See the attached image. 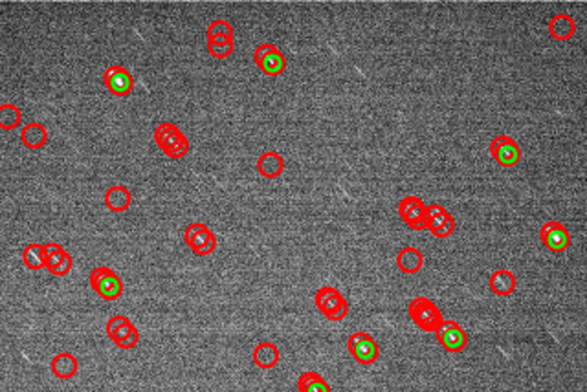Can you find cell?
Masks as SVG:
<instances>
[{
    "label": "cell",
    "instance_id": "1",
    "mask_svg": "<svg viewBox=\"0 0 587 392\" xmlns=\"http://www.w3.org/2000/svg\"><path fill=\"white\" fill-rule=\"evenodd\" d=\"M154 142L166 156L175 160L184 158L189 151V142L186 134L175 123H160L154 128Z\"/></svg>",
    "mask_w": 587,
    "mask_h": 392
},
{
    "label": "cell",
    "instance_id": "2",
    "mask_svg": "<svg viewBox=\"0 0 587 392\" xmlns=\"http://www.w3.org/2000/svg\"><path fill=\"white\" fill-rule=\"evenodd\" d=\"M408 314H410L411 321L415 323L420 330L428 332V334H435L439 330V326L442 325V321H444L439 306L431 299H428V297L411 299L410 305H408Z\"/></svg>",
    "mask_w": 587,
    "mask_h": 392
},
{
    "label": "cell",
    "instance_id": "3",
    "mask_svg": "<svg viewBox=\"0 0 587 392\" xmlns=\"http://www.w3.org/2000/svg\"><path fill=\"white\" fill-rule=\"evenodd\" d=\"M316 308L319 314H323L330 321H341L349 314V302L336 288L332 286H323L316 291L314 296Z\"/></svg>",
    "mask_w": 587,
    "mask_h": 392
},
{
    "label": "cell",
    "instance_id": "4",
    "mask_svg": "<svg viewBox=\"0 0 587 392\" xmlns=\"http://www.w3.org/2000/svg\"><path fill=\"white\" fill-rule=\"evenodd\" d=\"M90 286L97 296L105 300H116L123 293V282L116 271L106 266H97L90 271Z\"/></svg>",
    "mask_w": 587,
    "mask_h": 392
},
{
    "label": "cell",
    "instance_id": "5",
    "mask_svg": "<svg viewBox=\"0 0 587 392\" xmlns=\"http://www.w3.org/2000/svg\"><path fill=\"white\" fill-rule=\"evenodd\" d=\"M106 336L118 348L123 350L134 348L140 341V332L125 316H114L106 323Z\"/></svg>",
    "mask_w": 587,
    "mask_h": 392
},
{
    "label": "cell",
    "instance_id": "6",
    "mask_svg": "<svg viewBox=\"0 0 587 392\" xmlns=\"http://www.w3.org/2000/svg\"><path fill=\"white\" fill-rule=\"evenodd\" d=\"M184 240L189 246V250L195 255H198V257H208L217 248V239H215L213 231L206 224H200V222L189 224L186 228Z\"/></svg>",
    "mask_w": 587,
    "mask_h": 392
},
{
    "label": "cell",
    "instance_id": "7",
    "mask_svg": "<svg viewBox=\"0 0 587 392\" xmlns=\"http://www.w3.org/2000/svg\"><path fill=\"white\" fill-rule=\"evenodd\" d=\"M253 61L259 67V70L263 71L264 76L270 77H278L281 76L287 68V59L278 48L270 44V42H264V44H259L253 51Z\"/></svg>",
    "mask_w": 587,
    "mask_h": 392
},
{
    "label": "cell",
    "instance_id": "8",
    "mask_svg": "<svg viewBox=\"0 0 587 392\" xmlns=\"http://www.w3.org/2000/svg\"><path fill=\"white\" fill-rule=\"evenodd\" d=\"M347 350H349L351 356L355 357L358 363H362V365L375 363L380 354L378 345H376L373 336L367 334V332H356V334H353V336L349 337V341H347Z\"/></svg>",
    "mask_w": 587,
    "mask_h": 392
},
{
    "label": "cell",
    "instance_id": "9",
    "mask_svg": "<svg viewBox=\"0 0 587 392\" xmlns=\"http://www.w3.org/2000/svg\"><path fill=\"white\" fill-rule=\"evenodd\" d=\"M426 230L437 239H446L456 231V220L442 205H426Z\"/></svg>",
    "mask_w": 587,
    "mask_h": 392
},
{
    "label": "cell",
    "instance_id": "10",
    "mask_svg": "<svg viewBox=\"0 0 587 392\" xmlns=\"http://www.w3.org/2000/svg\"><path fill=\"white\" fill-rule=\"evenodd\" d=\"M435 337L440 346L451 354L463 352L466 348V343H468V336L461 328V325H457L456 321H446V319L439 326V330L435 332Z\"/></svg>",
    "mask_w": 587,
    "mask_h": 392
},
{
    "label": "cell",
    "instance_id": "11",
    "mask_svg": "<svg viewBox=\"0 0 587 392\" xmlns=\"http://www.w3.org/2000/svg\"><path fill=\"white\" fill-rule=\"evenodd\" d=\"M399 214L413 231L426 230V204L419 196H404L399 202Z\"/></svg>",
    "mask_w": 587,
    "mask_h": 392
},
{
    "label": "cell",
    "instance_id": "12",
    "mask_svg": "<svg viewBox=\"0 0 587 392\" xmlns=\"http://www.w3.org/2000/svg\"><path fill=\"white\" fill-rule=\"evenodd\" d=\"M490 154L501 167H516L522 160V148L510 136H497L492 139Z\"/></svg>",
    "mask_w": 587,
    "mask_h": 392
},
{
    "label": "cell",
    "instance_id": "13",
    "mask_svg": "<svg viewBox=\"0 0 587 392\" xmlns=\"http://www.w3.org/2000/svg\"><path fill=\"white\" fill-rule=\"evenodd\" d=\"M540 239H542L543 246H547V250L552 253H562L571 244V235L567 231V228L556 220L545 222L540 230Z\"/></svg>",
    "mask_w": 587,
    "mask_h": 392
},
{
    "label": "cell",
    "instance_id": "14",
    "mask_svg": "<svg viewBox=\"0 0 587 392\" xmlns=\"http://www.w3.org/2000/svg\"><path fill=\"white\" fill-rule=\"evenodd\" d=\"M42 253H45V268L54 275H66L72 270V257L63 246L56 242L42 244Z\"/></svg>",
    "mask_w": 587,
    "mask_h": 392
},
{
    "label": "cell",
    "instance_id": "15",
    "mask_svg": "<svg viewBox=\"0 0 587 392\" xmlns=\"http://www.w3.org/2000/svg\"><path fill=\"white\" fill-rule=\"evenodd\" d=\"M103 83H105L106 90L118 97H127L132 92L134 81L132 76L123 67H111L103 76Z\"/></svg>",
    "mask_w": 587,
    "mask_h": 392
},
{
    "label": "cell",
    "instance_id": "16",
    "mask_svg": "<svg viewBox=\"0 0 587 392\" xmlns=\"http://www.w3.org/2000/svg\"><path fill=\"white\" fill-rule=\"evenodd\" d=\"M253 363L263 370H270L279 363V348L273 343H259L253 350Z\"/></svg>",
    "mask_w": 587,
    "mask_h": 392
},
{
    "label": "cell",
    "instance_id": "17",
    "mask_svg": "<svg viewBox=\"0 0 587 392\" xmlns=\"http://www.w3.org/2000/svg\"><path fill=\"white\" fill-rule=\"evenodd\" d=\"M21 139L24 143V147L31 148V151H39L48 142V133H46V127L41 125V123H28L22 128Z\"/></svg>",
    "mask_w": 587,
    "mask_h": 392
},
{
    "label": "cell",
    "instance_id": "18",
    "mask_svg": "<svg viewBox=\"0 0 587 392\" xmlns=\"http://www.w3.org/2000/svg\"><path fill=\"white\" fill-rule=\"evenodd\" d=\"M283 156L278 153H264L261 154V158L257 160V171L264 178H278V176H281V173H283Z\"/></svg>",
    "mask_w": 587,
    "mask_h": 392
},
{
    "label": "cell",
    "instance_id": "19",
    "mask_svg": "<svg viewBox=\"0 0 587 392\" xmlns=\"http://www.w3.org/2000/svg\"><path fill=\"white\" fill-rule=\"evenodd\" d=\"M54 376L59 380H70L77 374V359L76 356H72L70 352H61L51 359L50 365Z\"/></svg>",
    "mask_w": 587,
    "mask_h": 392
},
{
    "label": "cell",
    "instance_id": "20",
    "mask_svg": "<svg viewBox=\"0 0 587 392\" xmlns=\"http://www.w3.org/2000/svg\"><path fill=\"white\" fill-rule=\"evenodd\" d=\"M490 290L496 296L506 297L516 290V275L508 270H497L490 275Z\"/></svg>",
    "mask_w": 587,
    "mask_h": 392
},
{
    "label": "cell",
    "instance_id": "21",
    "mask_svg": "<svg viewBox=\"0 0 587 392\" xmlns=\"http://www.w3.org/2000/svg\"><path fill=\"white\" fill-rule=\"evenodd\" d=\"M132 202V196L129 193V189L123 185H114L106 191L105 194V205L114 213H123L129 209Z\"/></svg>",
    "mask_w": 587,
    "mask_h": 392
},
{
    "label": "cell",
    "instance_id": "22",
    "mask_svg": "<svg viewBox=\"0 0 587 392\" xmlns=\"http://www.w3.org/2000/svg\"><path fill=\"white\" fill-rule=\"evenodd\" d=\"M422 264H424V259H422V253L417 248H404L396 255V266L404 273L413 275V273H417L422 268Z\"/></svg>",
    "mask_w": 587,
    "mask_h": 392
},
{
    "label": "cell",
    "instance_id": "23",
    "mask_svg": "<svg viewBox=\"0 0 587 392\" xmlns=\"http://www.w3.org/2000/svg\"><path fill=\"white\" fill-rule=\"evenodd\" d=\"M549 31H551L552 39H556V41H567V39H571V37L574 35L577 26H574V21H572L571 17L560 13V15H554L551 19V22H549Z\"/></svg>",
    "mask_w": 587,
    "mask_h": 392
},
{
    "label": "cell",
    "instance_id": "24",
    "mask_svg": "<svg viewBox=\"0 0 587 392\" xmlns=\"http://www.w3.org/2000/svg\"><path fill=\"white\" fill-rule=\"evenodd\" d=\"M298 391L299 392H330L329 383L325 382L323 376L318 372H303L298 377Z\"/></svg>",
    "mask_w": 587,
    "mask_h": 392
},
{
    "label": "cell",
    "instance_id": "25",
    "mask_svg": "<svg viewBox=\"0 0 587 392\" xmlns=\"http://www.w3.org/2000/svg\"><path fill=\"white\" fill-rule=\"evenodd\" d=\"M22 119L21 110L11 105V103H6V105H0V128L4 130H11V128L19 127V123Z\"/></svg>",
    "mask_w": 587,
    "mask_h": 392
},
{
    "label": "cell",
    "instance_id": "26",
    "mask_svg": "<svg viewBox=\"0 0 587 392\" xmlns=\"http://www.w3.org/2000/svg\"><path fill=\"white\" fill-rule=\"evenodd\" d=\"M22 260H24L26 268H30V270H41V268H45L42 244L26 246L24 253H22Z\"/></svg>",
    "mask_w": 587,
    "mask_h": 392
},
{
    "label": "cell",
    "instance_id": "27",
    "mask_svg": "<svg viewBox=\"0 0 587 392\" xmlns=\"http://www.w3.org/2000/svg\"><path fill=\"white\" fill-rule=\"evenodd\" d=\"M208 41H233V28L226 21H213L208 26Z\"/></svg>",
    "mask_w": 587,
    "mask_h": 392
},
{
    "label": "cell",
    "instance_id": "28",
    "mask_svg": "<svg viewBox=\"0 0 587 392\" xmlns=\"http://www.w3.org/2000/svg\"><path fill=\"white\" fill-rule=\"evenodd\" d=\"M208 51L215 59H226L232 56L233 41H208Z\"/></svg>",
    "mask_w": 587,
    "mask_h": 392
}]
</instances>
